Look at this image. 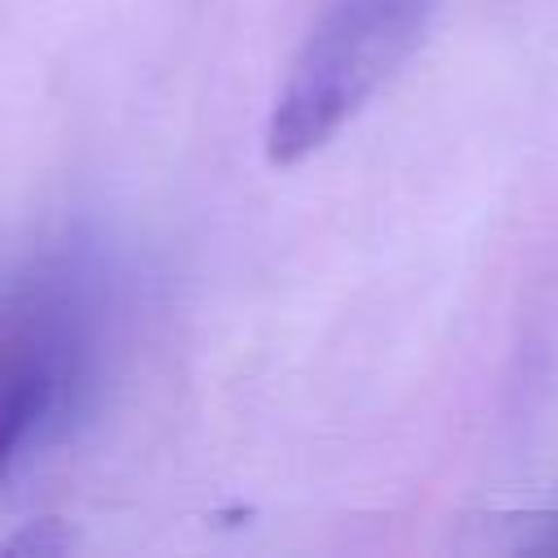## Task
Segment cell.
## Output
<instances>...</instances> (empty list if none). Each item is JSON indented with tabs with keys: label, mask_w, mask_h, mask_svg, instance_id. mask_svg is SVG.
<instances>
[{
	"label": "cell",
	"mask_w": 558,
	"mask_h": 558,
	"mask_svg": "<svg viewBox=\"0 0 558 558\" xmlns=\"http://www.w3.org/2000/svg\"><path fill=\"white\" fill-rule=\"evenodd\" d=\"M4 436L0 475L13 480L17 466L48 445H57L87 392L92 371V327L83 270L44 266L31 283H17L4 305Z\"/></svg>",
	"instance_id": "2"
},
{
	"label": "cell",
	"mask_w": 558,
	"mask_h": 558,
	"mask_svg": "<svg viewBox=\"0 0 558 558\" xmlns=\"http://www.w3.org/2000/svg\"><path fill=\"white\" fill-rule=\"evenodd\" d=\"M436 0H331L296 48L262 131L270 166L318 153L397 74L427 31Z\"/></svg>",
	"instance_id": "1"
}]
</instances>
